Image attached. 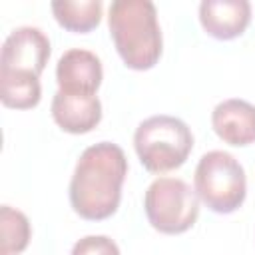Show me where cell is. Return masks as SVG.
I'll use <instances>...</instances> for the list:
<instances>
[{
    "instance_id": "obj_6",
    "label": "cell",
    "mask_w": 255,
    "mask_h": 255,
    "mask_svg": "<svg viewBox=\"0 0 255 255\" xmlns=\"http://www.w3.org/2000/svg\"><path fill=\"white\" fill-rule=\"evenodd\" d=\"M50 58V40L36 26L14 28L0 54V72L40 76Z\"/></svg>"
},
{
    "instance_id": "obj_12",
    "label": "cell",
    "mask_w": 255,
    "mask_h": 255,
    "mask_svg": "<svg viewBox=\"0 0 255 255\" xmlns=\"http://www.w3.org/2000/svg\"><path fill=\"white\" fill-rule=\"evenodd\" d=\"M42 98V88L38 76L0 72V100L6 108L30 110L38 106Z\"/></svg>"
},
{
    "instance_id": "obj_4",
    "label": "cell",
    "mask_w": 255,
    "mask_h": 255,
    "mask_svg": "<svg viewBox=\"0 0 255 255\" xmlns=\"http://www.w3.org/2000/svg\"><path fill=\"white\" fill-rule=\"evenodd\" d=\"M195 193L213 213H233L247 195L243 165L227 151L213 149L201 155L195 167Z\"/></svg>"
},
{
    "instance_id": "obj_10",
    "label": "cell",
    "mask_w": 255,
    "mask_h": 255,
    "mask_svg": "<svg viewBox=\"0 0 255 255\" xmlns=\"http://www.w3.org/2000/svg\"><path fill=\"white\" fill-rule=\"evenodd\" d=\"M52 118L68 133H88L102 120L98 96H72L56 92L52 98Z\"/></svg>"
},
{
    "instance_id": "obj_5",
    "label": "cell",
    "mask_w": 255,
    "mask_h": 255,
    "mask_svg": "<svg viewBox=\"0 0 255 255\" xmlns=\"http://www.w3.org/2000/svg\"><path fill=\"white\" fill-rule=\"evenodd\" d=\"M143 209L155 231L177 235L197 221L199 197L179 177H157L145 189Z\"/></svg>"
},
{
    "instance_id": "obj_11",
    "label": "cell",
    "mask_w": 255,
    "mask_h": 255,
    "mask_svg": "<svg viewBox=\"0 0 255 255\" xmlns=\"http://www.w3.org/2000/svg\"><path fill=\"white\" fill-rule=\"evenodd\" d=\"M102 2L100 0H56L52 2V12L58 20V24L70 32H90L94 30L102 20Z\"/></svg>"
},
{
    "instance_id": "obj_13",
    "label": "cell",
    "mask_w": 255,
    "mask_h": 255,
    "mask_svg": "<svg viewBox=\"0 0 255 255\" xmlns=\"http://www.w3.org/2000/svg\"><path fill=\"white\" fill-rule=\"evenodd\" d=\"M30 221L28 217L10 205L0 207V255H18L22 253L30 243Z\"/></svg>"
},
{
    "instance_id": "obj_7",
    "label": "cell",
    "mask_w": 255,
    "mask_h": 255,
    "mask_svg": "<svg viewBox=\"0 0 255 255\" xmlns=\"http://www.w3.org/2000/svg\"><path fill=\"white\" fill-rule=\"evenodd\" d=\"M104 78L100 58L84 48L64 52L56 64L58 90L72 96H96Z\"/></svg>"
},
{
    "instance_id": "obj_9",
    "label": "cell",
    "mask_w": 255,
    "mask_h": 255,
    "mask_svg": "<svg viewBox=\"0 0 255 255\" xmlns=\"http://www.w3.org/2000/svg\"><path fill=\"white\" fill-rule=\"evenodd\" d=\"M211 126L225 143L249 145L255 141V106L239 98L223 100L213 108Z\"/></svg>"
},
{
    "instance_id": "obj_3",
    "label": "cell",
    "mask_w": 255,
    "mask_h": 255,
    "mask_svg": "<svg viewBox=\"0 0 255 255\" xmlns=\"http://www.w3.org/2000/svg\"><path fill=\"white\" fill-rule=\"evenodd\" d=\"M133 147L147 171L165 173L185 163L193 147V135L183 120L159 114L135 128Z\"/></svg>"
},
{
    "instance_id": "obj_14",
    "label": "cell",
    "mask_w": 255,
    "mask_h": 255,
    "mask_svg": "<svg viewBox=\"0 0 255 255\" xmlns=\"http://www.w3.org/2000/svg\"><path fill=\"white\" fill-rule=\"evenodd\" d=\"M70 255H120V247L108 235H86L74 243Z\"/></svg>"
},
{
    "instance_id": "obj_8",
    "label": "cell",
    "mask_w": 255,
    "mask_h": 255,
    "mask_svg": "<svg viewBox=\"0 0 255 255\" xmlns=\"http://www.w3.org/2000/svg\"><path fill=\"white\" fill-rule=\"evenodd\" d=\"M199 22L211 38H237L251 22V4L247 0H203L199 4Z\"/></svg>"
},
{
    "instance_id": "obj_1",
    "label": "cell",
    "mask_w": 255,
    "mask_h": 255,
    "mask_svg": "<svg viewBox=\"0 0 255 255\" xmlns=\"http://www.w3.org/2000/svg\"><path fill=\"white\" fill-rule=\"evenodd\" d=\"M126 175L128 159L118 143L100 141L86 147L68 189L74 211L90 221L112 217L120 207Z\"/></svg>"
},
{
    "instance_id": "obj_2",
    "label": "cell",
    "mask_w": 255,
    "mask_h": 255,
    "mask_svg": "<svg viewBox=\"0 0 255 255\" xmlns=\"http://www.w3.org/2000/svg\"><path fill=\"white\" fill-rule=\"evenodd\" d=\"M108 26L114 46L131 70H149L161 56V28L151 0H114Z\"/></svg>"
}]
</instances>
